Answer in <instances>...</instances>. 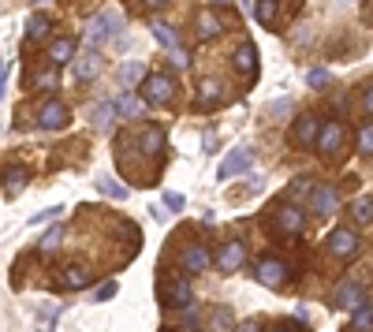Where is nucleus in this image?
Returning a JSON list of instances; mask_svg holds the SVG:
<instances>
[{
	"instance_id": "nucleus-1",
	"label": "nucleus",
	"mask_w": 373,
	"mask_h": 332,
	"mask_svg": "<svg viewBox=\"0 0 373 332\" xmlns=\"http://www.w3.org/2000/svg\"><path fill=\"white\" fill-rule=\"evenodd\" d=\"M176 94H179V86L168 71H150V75L142 79V101L145 105H168Z\"/></svg>"
},
{
	"instance_id": "nucleus-2",
	"label": "nucleus",
	"mask_w": 373,
	"mask_h": 332,
	"mask_svg": "<svg viewBox=\"0 0 373 332\" xmlns=\"http://www.w3.org/2000/svg\"><path fill=\"white\" fill-rule=\"evenodd\" d=\"M325 251H329L336 262H354L362 251V239L354 228H336V232L329 235V243H325Z\"/></svg>"
},
{
	"instance_id": "nucleus-3",
	"label": "nucleus",
	"mask_w": 373,
	"mask_h": 332,
	"mask_svg": "<svg viewBox=\"0 0 373 332\" xmlns=\"http://www.w3.org/2000/svg\"><path fill=\"white\" fill-rule=\"evenodd\" d=\"M68 119H71V108L63 105L60 97L41 101V113H38V127H41V131H63Z\"/></svg>"
},
{
	"instance_id": "nucleus-4",
	"label": "nucleus",
	"mask_w": 373,
	"mask_h": 332,
	"mask_svg": "<svg viewBox=\"0 0 373 332\" xmlns=\"http://www.w3.org/2000/svg\"><path fill=\"white\" fill-rule=\"evenodd\" d=\"M165 302H168L172 310H187L190 302H194V288H190L187 273L168 276V284H165Z\"/></svg>"
},
{
	"instance_id": "nucleus-5",
	"label": "nucleus",
	"mask_w": 373,
	"mask_h": 332,
	"mask_svg": "<svg viewBox=\"0 0 373 332\" xmlns=\"http://www.w3.org/2000/svg\"><path fill=\"white\" fill-rule=\"evenodd\" d=\"M317 135H321V119H317L314 113H303L295 119V127H291V142H295L299 150H314Z\"/></svg>"
},
{
	"instance_id": "nucleus-6",
	"label": "nucleus",
	"mask_w": 373,
	"mask_h": 332,
	"mask_svg": "<svg viewBox=\"0 0 373 332\" xmlns=\"http://www.w3.org/2000/svg\"><path fill=\"white\" fill-rule=\"evenodd\" d=\"M101 71H105V60H101V52H97V49L79 52V57L71 60V75H75V82H94Z\"/></svg>"
},
{
	"instance_id": "nucleus-7",
	"label": "nucleus",
	"mask_w": 373,
	"mask_h": 332,
	"mask_svg": "<svg viewBox=\"0 0 373 332\" xmlns=\"http://www.w3.org/2000/svg\"><path fill=\"white\" fill-rule=\"evenodd\" d=\"M120 30H123V19H120V15H112V12H105V15H97V19L90 23L86 41H90V45H101V41H108V38H116Z\"/></svg>"
},
{
	"instance_id": "nucleus-8",
	"label": "nucleus",
	"mask_w": 373,
	"mask_h": 332,
	"mask_svg": "<svg viewBox=\"0 0 373 332\" xmlns=\"http://www.w3.org/2000/svg\"><path fill=\"white\" fill-rule=\"evenodd\" d=\"M243 262H247V243L243 239H232V243H224L216 251V269L221 273H239Z\"/></svg>"
},
{
	"instance_id": "nucleus-9",
	"label": "nucleus",
	"mask_w": 373,
	"mask_h": 332,
	"mask_svg": "<svg viewBox=\"0 0 373 332\" xmlns=\"http://www.w3.org/2000/svg\"><path fill=\"white\" fill-rule=\"evenodd\" d=\"M343 146V124H336V119H329V124H321V135H317L314 150L321 157H336Z\"/></svg>"
},
{
	"instance_id": "nucleus-10",
	"label": "nucleus",
	"mask_w": 373,
	"mask_h": 332,
	"mask_svg": "<svg viewBox=\"0 0 373 332\" xmlns=\"http://www.w3.org/2000/svg\"><path fill=\"white\" fill-rule=\"evenodd\" d=\"M303 228H306V213H303L299 206H280V209H276V232H280V235L295 239Z\"/></svg>"
},
{
	"instance_id": "nucleus-11",
	"label": "nucleus",
	"mask_w": 373,
	"mask_h": 332,
	"mask_svg": "<svg viewBox=\"0 0 373 332\" xmlns=\"http://www.w3.org/2000/svg\"><path fill=\"white\" fill-rule=\"evenodd\" d=\"M254 280H261L265 288H276V284L288 280V265L276 262V257H261V262L254 265Z\"/></svg>"
},
{
	"instance_id": "nucleus-12",
	"label": "nucleus",
	"mask_w": 373,
	"mask_h": 332,
	"mask_svg": "<svg viewBox=\"0 0 373 332\" xmlns=\"http://www.w3.org/2000/svg\"><path fill=\"white\" fill-rule=\"evenodd\" d=\"M247 168H250V150H247V146H235V150L221 161L216 176H221V179H235V176H243Z\"/></svg>"
},
{
	"instance_id": "nucleus-13",
	"label": "nucleus",
	"mask_w": 373,
	"mask_h": 332,
	"mask_svg": "<svg viewBox=\"0 0 373 332\" xmlns=\"http://www.w3.org/2000/svg\"><path fill=\"white\" fill-rule=\"evenodd\" d=\"M209 251L202 243H190V246H183V254H179V265H183V273H205L209 269Z\"/></svg>"
},
{
	"instance_id": "nucleus-14",
	"label": "nucleus",
	"mask_w": 373,
	"mask_h": 332,
	"mask_svg": "<svg viewBox=\"0 0 373 332\" xmlns=\"http://www.w3.org/2000/svg\"><path fill=\"white\" fill-rule=\"evenodd\" d=\"M139 150L150 157H161V150H165V127H157V124H150V127H142V135H139Z\"/></svg>"
},
{
	"instance_id": "nucleus-15",
	"label": "nucleus",
	"mask_w": 373,
	"mask_h": 332,
	"mask_svg": "<svg viewBox=\"0 0 373 332\" xmlns=\"http://www.w3.org/2000/svg\"><path fill=\"white\" fill-rule=\"evenodd\" d=\"M336 310H359L362 306V302H366V299H362V288H359V280H343L340 284V291H336Z\"/></svg>"
},
{
	"instance_id": "nucleus-16",
	"label": "nucleus",
	"mask_w": 373,
	"mask_h": 332,
	"mask_svg": "<svg viewBox=\"0 0 373 332\" xmlns=\"http://www.w3.org/2000/svg\"><path fill=\"white\" fill-rule=\"evenodd\" d=\"M57 280H60V288H68V291H83V288H90V273L83 269V265H68V269H60Z\"/></svg>"
},
{
	"instance_id": "nucleus-17",
	"label": "nucleus",
	"mask_w": 373,
	"mask_h": 332,
	"mask_svg": "<svg viewBox=\"0 0 373 332\" xmlns=\"http://www.w3.org/2000/svg\"><path fill=\"white\" fill-rule=\"evenodd\" d=\"M216 34H224V23L216 19V12H202V15H198V23H194V38L209 41V38H216Z\"/></svg>"
},
{
	"instance_id": "nucleus-18",
	"label": "nucleus",
	"mask_w": 373,
	"mask_h": 332,
	"mask_svg": "<svg viewBox=\"0 0 373 332\" xmlns=\"http://www.w3.org/2000/svg\"><path fill=\"white\" fill-rule=\"evenodd\" d=\"M314 213L317 217H329L336 209V187H329V183H321V187H314Z\"/></svg>"
},
{
	"instance_id": "nucleus-19",
	"label": "nucleus",
	"mask_w": 373,
	"mask_h": 332,
	"mask_svg": "<svg viewBox=\"0 0 373 332\" xmlns=\"http://www.w3.org/2000/svg\"><path fill=\"white\" fill-rule=\"evenodd\" d=\"M235 71H243V75L258 71V52H254L250 41H239V49H235Z\"/></svg>"
},
{
	"instance_id": "nucleus-20",
	"label": "nucleus",
	"mask_w": 373,
	"mask_h": 332,
	"mask_svg": "<svg viewBox=\"0 0 373 332\" xmlns=\"http://www.w3.org/2000/svg\"><path fill=\"white\" fill-rule=\"evenodd\" d=\"M49 60L57 64V68L71 64V60H75V41H71V38H57V41L49 45Z\"/></svg>"
},
{
	"instance_id": "nucleus-21",
	"label": "nucleus",
	"mask_w": 373,
	"mask_h": 332,
	"mask_svg": "<svg viewBox=\"0 0 373 332\" xmlns=\"http://www.w3.org/2000/svg\"><path fill=\"white\" fill-rule=\"evenodd\" d=\"M224 97V86L216 79H202L198 82V101H202V105L209 108V105H216V101Z\"/></svg>"
},
{
	"instance_id": "nucleus-22",
	"label": "nucleus",
	"mask_w": 373,
	"mask_h": 332,
	"mask_svg": "<svg viewBox=\"0 0 373 332\" xmlns=\"http://www.w3.org/2000/svg\"><path fill=\"white\" fill-rule=\"evenodd\" d=\"M232 329H235L232 310H224V306H213V310H209V332H232Z\"/></svg>"
},
{
	"instance_id": "nucleus-23",
	"label": "nucleus",
	"mask_w": 373,
	"mask_h": 332,
	"mask_svg": "<svg viewBox=\"0 0 373 332\" xmlns=\"http://www.w3.org/2000/svg\"><path fill=\"white\" fill-rule=\"evenodd\" d=\"M26 183H30V172H26V168H8V172H4V191H8L12 198L19 195Z\"/></svg>"
},
{
	"instance_id": "nucleus-24",
	"label": "nucleus",
	"mask_w": 373,
	"mask_h": 332,
	"mask_svg": "<svg viewBox=\"0 0 373 332\" xmlns=\"http://www.w3.org/2000/svg\"><path fill=\"white\" fill-rule=\"evenodd\" d=\"M142 108H145V101H139L134 94H123L120 101H116V113H120L123 119H139Z\"/></svg>"
},
{
	"instance_id": "nucleus-25",
	"label": "nucleus",
	"mask_w": 373,
	"mask_h": 332,
	"mask_svg": "<svg viewBox=\"0 0 373 332\" xmlns=\"http://www.w3.org/2000/svg\"><path fill=\"white\" fill-rule=\"evenodd\" d=\"M45 34H49V19H45L41 12H34V15H30V23H26V41L38 45V41L45 38Z\"/></svg>"
},
{
	"instance_id": "nucleus-26",
	"label": "nucleus",
	"mask_w": 373,
	"mask_h": 332,
	"mask_svg": "<svg viewBox=\"0 0 373 332\" xmlns=\"http://www.w3.org/2000/svg\"><path fill=\"white\" fill-rule=\"evenodd\" d=\"M150 30H153V38L165 45L168 52H172V49H179V38H176V30H172V26H165L161 19H153V23H150Z\"/></svg>"
},
{
	"instance_id": "nucleus-27",
	"label": "nucleus",
	"mask_w": 373,
	"mask_h": 332,
	"mask_svg": "<svg viewBox=\"0 0 373 332\" xmlns=\"http://www.w3.org/2000/svg\"><path fill=\"white\" fill-rule=\"evenodd\" d=\"M142 79H145V64L134 60V64H123V68H120V82H123L127 90H131V86H142Z\"/></svg>"
},
{
	"instance_id": "nucleus-28",
	"label": "nucleus",
	"mask_w": 373,
	"mask_h": 332,
	"mask_svg": "<svg viewBox=\"0 0 373 332\" xmlns=\"http://www.w3.org/2000/svg\"><path fill=\"white\" fill-rule=\"evenodd\" d=\"M351 313H354V321H351L354 332H370L373 329V306H370V302H362V306L351 310Z\"/></svg>"
},
{
	"instance_id": "nucleus-29",
	"label": "nucleus",
	"mask_w": 373,
	"mask_h": 332,
	"mask_svg": "<svg viewBox=\"0 0 373 332\" xmlns=\"http://www.w3.org/2000/svg\"><path fill=\"white\" fill-rule=\"evenodd\" d=\"M351 213H354V220L359 224H373V198H359L351 206Z\"/></svg>"
},
{
	"instance_id": "nucleus-30",
	"label": "nucleus",
	"mask_w": 373,
	"mask_h": 332,
	"mask_svg": "<svg viewBox=\"0 0 373 332\" xmlns=\"http://www.w3.org/2000/svg\"><path fill=\"white\" fill-rule=\"evenodd\" d=\"M258 23L276 26V0H258Z\"/></svg>"
},
{
	"instance_id": "nucleus-31",
	"label": "nucleus",
	"mask_w": 373,
	"mask_h": 332,
	"mask_svg": "<svg viewBox=\"0 0 373 332\" xmlns=\"http://www.w3.org/2000/svg\"><path fill=\"white\" fill-rule=\"evenodd\" d=\"M359 157H366V161H373V124L362 127L359 131Z\"/></svg>"
},
{
	"instance_id": "nucleus-32",
	"label": "nucleus",
	"mask_w": 373,
	"mask_h": 332,
	"mask_svg": "<svg viewBox=\"0 0 373 332\" xmlns=\"http://www.w3.org/2000/svg\"><path fill=\"white\" fill-rule=\"evenodd\" d=\"M97 187H101L108 198H116V202H120V198H127V191H123V187H120V183H116V179H105V176H101V179H97Z\"/></svg>"
},
{
	"instance_id": "nucleus-33",
	"label": "nucleus",
	"mask_w": 373,
	"mask_h": 332,
	"mask_svg": "<svg viewBox=\"0 0 373 332\" xmlns=\"http://www.w3.org/2000/svg\"><path fill=\"white\" fill-rule=\"evenodd\" d=\"M112 113H116V105H97L94 108V127H108L112 124Z\"/></svg>"
},
{
	"instance_id": "nucleus-34",
	"label": "nucleus",
	"mask_w": 373,
	"mask_h": 332,
	"mask_svg": "<svg viewBox=\"0 0 373 332\" xmlns=\"http://www.w3.org/2000/svg\"><path fill=\"white\" fill-rule=\"evenodd\" d=\"M60 239H63V224H57L49 235L41 239V251H57V246H60Z\"/></svg>"
},
{
	"instance_id": "nucleus-35",
	"label": "nucleus",
	"mask_w": 373,
	"mask_h": 332,
	"mask_svg": "<svg viewBox=\"0 0 373 332\" xmlns=\"http://www.w3.org/2000/svg\"><path fill=\"white\" fill-rule=\"evenodd\" d=\"M306 82H310V86H329V75H325V71H310V75H306Z\"/></svg>"
},
{
	"instance_id": "nucleus-36",
	"label": "nucleus",
	"mask_w": 373,
	"mask_h": 332,
	"mask_svg": "<svg viewBox=\"0 0 373 332\" xmlns=\"http://www.w3.org/2000/svg\"><path fill=\"white\" fill-rule=\"evenodd\" d=\"M34 86H41V90L49 86V90H52V86H57V75H52V71H45V75H38V79H34Z\"/></svg>"
},
{
	"instance_id": "nucleus-37",
	"label": "nucleus",
	"mask_w": 373,
	"mask_h": 332,
	"mask_svg": "<svg viewBox=\"0 0 373 332\" xmlns=\"http://www.w3.org/2000/svg\"><path fill=\"white\" fill-rule=\"evenodd\" d=\"M112 295H116V284H105V288H97V302L112 299Z\"/></svg>"
},
{
	"instance_id": "nucleus-38",
	"label": "nucleus",
	"mask_w": 373,
	"mask_h": 332,
	"mask_svg": "<svg viewBox=\"0 0 373 332\" xmlns=\"http://www.w3.org/2000/svg\"><path fill=\"white\" fill-rule=\"evenodd\" d=\"M362 113H370V116H373V86L366 90V94H362Z\"/></svg>"
},
{
	"instance_id": "nucleus-39",
	"label": "nucleus",
	"mask_w": 373,
	"mask_h": 332,
	"mask_svg": "<svg viewBox=\"0 0 373 332\" xmlns=\"http://www.w3.org/2000/svg\"><path fill=\"white\" fill-rule=\"evenodd\" d=\"M165 202H168V209H176V213L183 209V198H179V195H165Z\"/></svg>"
},
{
	"instance_id": "nucleus-40",
	"label": "nucleus",
	"mask_w": 373,
	"mask_h": 332,
	"mask_svg": "<svg viewBox=\"0 0 373 332\" xmlns=\"http://www.w3.org/2000/svg\"><path fill=\"white\" fill-rule=\"evenodd\" d=\"M145 12H157V8H165V0H139Z\"/></svg>"
},
{
	"instance_id": "nucleus-41",
	"label": "nucleus",
	"mask_w": 373,
	"mask_h": 332,
	"mask_svg": "<svg viewBox=\"0 0 373 332\" xmlns=\"http://www.w3.org/2000/svg\"><path fill=\"white\" fill-rule=\"evenodd\" d=\"M235 332H258V321H254V318L243 321V325H235Z\"/></svg>"
},
{
	"instance_id": "nucleus-42",
	"label": "nucleus",
	"mask_w": 373,
	"mask_h": 332,
	"mask_svg": "<svg viewBox=\"0 0 373 332\" xmlns=\"http://www.w3.org/2000/svg\"><path fill=\"white\" fill-rule=\"evenodd\" d=\"M4 86H8V64H0V97H4Z\"/></svg>"
},
{
	"instance_id": "nucleus-43",
	"label": "nucleus",
	"mask_w": 373,
	"mask_h": 332,
	"mask_svg": "<svg viewBox=\"0 0 373 332\" xmlns=\"http://www.w3.org/2000/svg\"><path fill=\"white\" fill-rule=\"evenodd\" d=\"M172 64H179V68H183V64H187V57H183V49H172Z\"/></svg>"
},
{
	"instance_id": "nucleus-44",
	"label": "nucleus",
	"mask_w": 373,
	"mask_h": 332,
	"mask_svg": "<svg viewBox=\"0 0 373 332\" xmlns=\"http://www.w3.org/2000/svg\"><path fill=\"white\" fill-rule=\"evenodd\" d=\"M362 19H366L373 26V0H366V12H362Z\"/></svg>"
},
{
	"instance_id": "nucleus-45",
	"label": "nucleus",
	"mask_w": 373,
	"mask_h": 332,
	"mask_svg": "<svg viewBox=\"0 0 373 332\" xmlns=\"http://www.w3.org/2000/svg\"><path fill=\"white\" fill-rule=\"evenodd\" d=\"M209 4H213V8H228L232 0H209Z\"/></svg>"
},
{
	"instance_id": "nucleus-46",
	"label": "nucleus",
	"mask_w": 373,
	"mask_h": 332,
	"mask_svg": "<svg viewBox=\"0 0 373 332\" xmlns=\"http://www.w3.org/2000/svg\"><path fill=\"white\" fill-rule=\"evenodd\" d=\"M272 332H291V329H272Z\"/></svg>"
},
{
	"instance_id": "nucleus-47",
	"label": "nucleus",
	"mask_w": 373,
	"mask_h": 332,
	"mask_svg": "<svg viewBox=\"0 0 373 332\" xmlns=\"http://www.w3.org/2000/svg\"><path fill=\"white\" fill-rule=\"evenodd\" d=\"M30 4H45V0H30Z\"/></svg>"
}]
</instances>
